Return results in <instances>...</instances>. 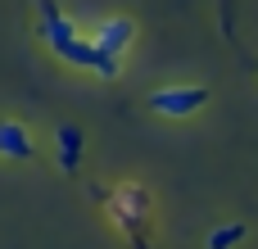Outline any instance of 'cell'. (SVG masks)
Here are the masks:
<instances>
[{"label":"cell","mask_w":258,"mask_h":249,"mask_svg":"<svg viewBox=\"0 0 258 249\" xmlns=\"http://www.w3.org/2000/svg\"><path fill=\"white\" fill-rule=\"evenodd\" d=\"M200 104H204V86H172V91H159L154 95V109L159 113H172V118L195 113Z\"/></svg>","instance_id":"obj_1"},{"label":"cell","mask_w":258,"mask_h":249,"mask_svg":"<svg viewBox=\"0 0 258 249\" xmlns=\"http://www.w3.org/2000/svg\"><path fill=\"white\" fill-rule=\"evenodd\" d=\"M91 45L100 50V54H109V59H118L127 45H132V23L127 18H109L100 32H91Z\"/></svg>","instance_id":"obj_2"},{"label":"cell","mask_w":258,"mask_h":249,"mask_svg":"<svg viewBox=\"0 0 258 249\" xmlns=\"http://www.w3.org/2000/svg\"><path fill=\"white\" fill-rule=\"evenodd\" d=\"M32 154H36L32 132H27L23 122L5 118V122H0V159H32Z\"/></svg>","instance_id":"obj_3"},{"label":"cell","mask_w":258,"mask_h":249,"mask_svg":"<svg viewBox=\"0 0 258 249\" xmlns=\"http://www.w3.org/2000/svg\"><path fill=\"white\" fill-rule=\"evenodd\" d=\"M240 236H245V227H240V222H227V227H218V231H213L209 249H227V245H236Z\"/></svg>","instance_id":"obj_4"}]
</instances>
